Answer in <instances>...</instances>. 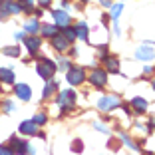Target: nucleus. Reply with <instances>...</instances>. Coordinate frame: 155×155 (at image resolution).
<instances>
[{
    "instance_id": "obj_32",
    "label": "nucleus",
    "mask_w": 155,
    "mask_h": 155,
    "mask_svg": "<svg viewBox=\"0 0 155 155\" xmlns=\"http://www.w3.org/2000/svg\"><path fill=\"white\" fill-rule=\"evenodd\" d=\"M62 8H64V10H68V12H70V10H72V6H70L68 2H62Z\"/></svg>"
},
{
    "instance_id": "obj_3",
    "label": "nucleus",
    "mask_w": 155,
    "mask_h": 155,
    "mask_svg": "<svg viewBox=\"0 0 155 155\" xmlns=\"http://www.w3.org/2000/svg\"><path fill=\"white\" fill-rule=\"evenodd\" d=\"M86 80L94 87H105V84H107V72L101 70V68H96V70H91V74L86 78Z\"/></svg>"
},
{
    "instance_id": "obj_26",
    "label": "nucleus",
    "mask_w": 155,
    "mask_h": 155,
    "mask_svg": "<svg viewBox=\"0 0 155 155\" xmlns=\"http://www.w3.org/2000/svg\"><path fill=\"white\" fill-rule=\"evenodd\" d=\"M16 2L22 6V10H28V12H30V10L34 8V2H36V0H16Z\"/></svg>"
},
{
    "instance_id": "obj_25",
    "label": "nucleus",
    "mask_w": 155,
    "mask_h": 155,
    "mask_svg": "<svg viewBox=\"0 0 155 155\" xmlns=\"http://www.w3.org/2000/svg\"><path fill=\"white\" fill-rule=\"evenodd\" d=\"M121 139H123V143H125V145H127L129 149H133V151H139V145H137V143H133L131 139H129V137L125 135V133H121Z\"/></svg>"
},
{
    "instance_id": "obj_19",
    "label": "nucleus",
    "mask_w": 155,
    "mask_h": 155,
    "mask_svg": "<svg viewBox=\"0 0 155 155\" xmlns=\"http://www.w3.org/2000/svg\"><path fill=\"white\" fill-rule=\"evenodd\" d=\"M0 82L2 84H14V72L8 68H0Z\"/></svg>"
},
{
    "instance_id": "obj_17",
    "label": "nucleus",
    "mask_w": 155,
    "mask_h": 155,
    "mask_svg": "<svg viewBox=\"0 0 155 155\" xmlns=\"http://www.w3.org/2000/svg\"><path fill=\"white\" fill-rule=\"evenodd\" d=\"M40 26H42V24L38 22L36 18H30L26 24H24V30H26V32L30 34V36H36V34L40 32Z\"/></svg>"
},
{
    "instance_id": "obj_29",
    "label": "nucleus",
    "mask_w": 155,
    "mask_h": 155,
    "mask_svg": "<svg viewBox=\"0 0 155 155\" xmlns=\"http://www.w3.org/2000/svg\"><path fill=\"white\" fill-rule=\"evenodd\" d=\"M94 127H96V129H97V131H104V133H110V129L105 127L104 123H100V121H96V123H94Z\"/></svg>"
},
{
    "instance_id": "obj_23",
    "label": "nucleus",
    "mask_w": 155,
    "mask_h": 155,
    "mask_svg": "<svg viewBox=\"0 0 155 155\" xmlns=\"http://www.w3.org/2000/svg\"><path fill=\"white\" fill-rule=\"evenodd\" d=\"M32 121L36 123L38 127H40V125H44V123L48 121V115H46V114H36V115L32 117Z\"/></svg>"
},
{
    "instance_id": "obj_24",
    "label": "nucleus",
    "mask_w": 155,
    "mask_h": 155,
    "mask_svg": "<svg viewBox=\"0 0 155 155\" xmlns=\"http://www.w3.org/2000/svg\"><path fill=\"white\" fill-rule=\"evenodd\" d=\"M2 110H4L6 114H12V111L16 110V105H14L12 100H4V101H2Z\"/></svg>"
},
{
    "instance_id": "obj_6",
    "label": "nucleus",
    "mask_w": 155,
    "mask_h": 155,
    "mask_svg": "<svg viewBox=\"0 0 155 155\" xmlns=\"http://www.w3.org/2000/svg\"><path fill=\"white\" fill-rule=\"evenodd\" d=\"M119 105H121L119 96H104L97 100V110L100 111H111L115 107H119Z\"/></svg>"
},
{
    "instance_id": "obj_12",
    "label": "nucleus",
    "mask_w": 155,
    "mask_h": 155,
    "mask_svg": "<svg viewBox=\"0 0 155 155\" xmlns=\"http://www.w3.org/2000/svg\"><path fill=\"white\" fill-rule=\"evenodd\" d=\"M104 66H105V72L107 74H117L119 72V60L115 56H105Z\"/></svg>"
},
{
    "instance_id": "obj_4",
    "label": "nucleus",
    "mask_w": 155,
    "mask_h": 155,
    "mask_svg": "<svg viewBox=\"0 0 155 155\" xmlns=\"http://www.w3.org/2000/svg\"><path fill=\"white\" fill-rule=\"evenodd\" d=\"M10 147H12L14 155H32L34 153V147H30L28 141H24L20 137H12L10 139Z\"/></svg>"
},
{
    "instance_id": "obj_1",
    "label": "nucleus",
    "mask_w": 155,
    "mask_h": 155,
    "mask_svg": "<svg viewBox=\"0 0 155 155\" xmlns=\"http://www.w3.org/2000/svg\"><path fill=\"white\" fill-rule=\"evenodd\" d=\"M56 70H58V66H56L54 62H52V60H48V58L38 60V64H36V72H38V76L44 78L46 82H50L52 78H54Z\"/></svg>"
},
{
    "instance_id": "obj_34",
    "label": "nucleus",
    "mask_w": 155,
    "mask_h": 155,
    "mask_svg": "<svg viewBox=\"0 0 155 155\" xmlns=\"http://www.w3.org/2000/svg\"><path fill=\"white\" fill-rule=\"evenodd\" d=\"M100 2H101L104 6H111V0H100Z\"/></svg>"
},
{
    "instance_id": "obj_27",
    "label": "nucleus",
    "mask_w": 155,
    "mask_h": 155,
    "mask_svg": "<svg viewBox=\"0 0 155 155\" xmlns=\"http://www.w3.org/2000/svg\"><path fill=\"white\" fill-rule=\"evenodd\" d=\"M58 62H60L58 68H60V70H64V72H68V70L72 68V66H70V60H66V58H60Z\"/></svg>"
},
{
    "instance_id": "obj_35",
    "label": "nucleus",
    "mask_w": 155,
    "mask_h": 155,
    "mask_svg": "<svg viewBox=\"0 0 155 155\" xmlns=\"http://www.w3.org/2000/svg\"><path fill=\"white\" fill-rule=\"evenodd\" d=\"M151 84H153V90H155V78H153V80H151Z\"/></svg>"
},
{
    "instance_id": "obj_36",
    "label": "nucleus",
    "mask_w": 155,
    "mask_h": 155,
    "mask_svg": "<svg viewBox=\"0 0 155 155\" xmlns=\"http://www.w3.org/2000/svg\"><path fill=\"white\" fill-rule=\"evenodd\" d=\"M82 2H87V0H82Z\"/></svg>"
},
{
    "instance_id": "obj_16",
    "label": "nucleus",
    "mask_w": 155,
    "mask_h": 155,
    "mask_svg": "<svg viewBox=\"0 0 155 155\" xmlns=\"http://www.w3.org/2000/svg\"><path fill=\"white\" fill-rule=\"evenodd\" d=\"M58 32H60V30H58V26H56V24H44V26H40V34L44 38H48V40H50V38H54Z\"/></svg>"
},
{
    "instance_id": "obj_5",
    "label": "nucleus",
    "mask_w": 155,
    "mask_h": 155,
    "mask_svg": "<svg viewBox=\"0 0 155 155\" xmlns=\"http://www.w3.org/2000/svg\"><path fill=\"white\" fill-rule=\"evenodd\" d=\"M58 104L62 110H74L76 105V91L74 90H64L58 94Z\"/></svg>"
},
{
    "instance_id": "obj_21",
    "label": "nucleus",
    "mask_w": 155,
    "mask_h": 155,
    "mask_svg": "<svg viewBox=\"0 0 155 155\" xmlns=\"http://www.w3.org/2000/svg\"><path fill=\"white\" fill-rule=\"evenodd\" d=\"M56 91V82L54 80H50V82H46V87H44V94H42V97L44 100H48V97H52V94Z\"/></svg>"
},
{
    "instance_id": "obj_7",
    "label": "nucleus",
    "mask_w": 155,
    "mask_h": 155,
    "mask_svg": "<svg viewBox=\"0 0 155 155\" xmlns=\"http://www.w3.org/2000/svg\"><path fill=\"white\" fill-rule=\"evenodd\" d=\"M135 58L141 60V62H151V60L155 58V48H153L151 44H141V46H137Z\"/></svg>"
},
{
    "instance_id": "obj_14",
    "label": "nucleus",
    "mask_w": 155,
    "mask_h": 155,
    "mask_svg": "<svg viewBox=\"0 0 155 155\" xmlns=\"http://www.w3.org/2000/svg\"><path fill=\"white\" fill-rule=\"evenodd\" d=\"M129 105H131V110L137 111V114H145L147 107H149V101L137 96V97H133V100H131V104H129Z\"/></svg>"
},
{
    "instance_id": "obj_18",
    "label": "nucleus",
    "mask_w": 155,
    "mask_h": 155,
    "mask_svg": "<svg viewBox=\"0 0 155 155\" xmlns=\"http://www.w3.org/2000/svg\"><path fill=\"white\" fill-rule=\"evenodd\" d=\"M74 28H76V36L80 38V40H87V38H90V28H87L86 22H78Z\"/></svg>"
},
{
    "instance_id": "obj_13",
    "label": "nucleus",
    "mask_w": 155,
    "mask_h": 155,
    "mask_svg": "<svg viewBox=\"0 0 155 155\" xmlns=\"http://www.w3.org/2000/svg\"><path fill=\"white\" fill-rule=\"evenodd\" d=\"M18 129H20V133H22V135H36V133H38V125L32 121V119L22 121L18 125Z\"/></svg>"
},
{
    "instance_id": "obj_20",
    "label": "nucleus",
    "mask_w": 155,
    "mask_h": 155,
    "mask_svg": "<svg viewBox=\"0 0 155 155\" xmlns=\"http://www.w3.org/2000/svg\"><path fill=\"white\" fill-rule=\"evenodd\" d=\"M62 34L66 36V40H68L70 44H72V42L78 38L76 36V28H74V26H64V28H62Z\"/></svg>"
},
{
    "instance_id": "obj_31",
    "label": "nucleus",
    "mask_w": 155,
    "mask_h": 155,
    "mask_svg": "<svg viewBox=\"0 0 155 155\" xmlns=\"http://www.w3.org/2000/svg\"><path fill=\"white\" fill-rule=\"evenodd\" d=\"M14 38H16V40H24L26 36H24V32H16V34H14Z\"/></svg>"
},
{
    "instance_id": "obj_11",
    "label": "nucleus",
    "mask_w": 155,
    "mask_h": 155,
    "mask_svg": "<svg viewBox=\"0 0 155 155\" xmlns=\"http://www.w3.org/2000/svg\"><path fill=\"white\" fill-rule=\"evenodd\" d=\"M14 91H16V97L22 100V101H28L32 97V90H30L28 84H16V86H14Z\"/></svg>"
},
{
    "instance_id": "obj_15",
    "label": "nucleus",
    "mask_w": 155,
    "mask_h": 155,
    "mask_svg": "<svg viewBox=\"0 0 155 155\" xmlns=\"http://www.w3.org/2000/svg\"><path fill=\"white\" fill-rule=\"evenodd\" d=\"M121 10H123V4H121V2H119V4H111V20H114V24H115V36H119L117 20H119V16H121Z\"/></svg>"
},
{
    "instance_id": "obj_10",
    "label": "nucleus",
    "mask_w": 155,
    "mask_h": 155,
    "mask_svg": "<svg viewBox=\"0 0 155 155\" xmlns=\"http://www.w3.org/2000/svg\"><path fill=\"white\" fill-rule=\"evenodd\" d=\"M24 46L28 48V52H30V56H36L38 52H40L42 40H40L38 36H26V38H24Z\"/></svg>"
},
{
    "instance_id": "obj_28",
    "label": "nucleus",
    "mask_w": 155,
    "mask_h": 155,
    "mask_svg": "<svg viewBox=\"0 0 155 155\" xmlns=\"http://www.w3.org/2000/svg\"><path fill=\"white\" fill-rule=\"evenodd\" d=\"M0 155H14V151L10 145H0Z\"/></svg>"
},
{
    "instance_id": "obj_22",
    "label": "nucleus",
    "mask_w": 155,
    "mask_h": 155,
    "mask_svg": "<svg viewBox=\"0 0 155 155\" xmlns=\"http://www.w3.org/2000/svg\"><path fill=\"white\" fill-rule=\"evenodd\" d=\"M22 48L20 46H12V48H4V56H12V58H18Z\"/></svg>"
},
{
    "instance_id": "obj_2",
    "label": "nucleus",
    "mask_w": 155,
    "mask_h": 155,
    "mask_svg": "<svg viewBox=\"0 0 155 155\" xmlns=\"http://www.w3.org/2000/svg\"><path fill=\"white\" fill-rule=\"evenodd\" d=\"M86 78H87V74H86V70H84L82 66H72V68L66 72V80H68V84H72V86L84 84Z\"/></svg>"
},
{
    "instance_id": "obj_33",
    "label": "nucleus",
    "mask_w": 155,
    "mask_h": 155,
    "mask_svg": "<svg viewBox=\"0 0 155 155\" xmlns=\"http://www.w3.org/2000/svg\"><path fill=\"white\" fill-rule=\"evenodd\" d=\"M153 72V68H151V66H145V68H143V74H151Z\"/></svg>"
},
{
    "instance_id": "obj_30",
    "label": "nucleus",
    "mask_w": 155,
    "mask_h": 155,
    "mask_svg": "<svg viewBox=\"0 0 155 155\" xmlns=\"http://www.w3.org/2000/svg\"><path fill=\"white\" fill-rule=\"evenodd\" d=\"M38 4H40V6H44V8H48V6L52 4V0H38Z\"/></svg>"
},
{
    "instance_id": "obj_9",
    "label": "nucleus",
    "mask_w": 155,
    "mask_h": 155,
    "mask_svg": "<svg viewBox=\"0 0 155 155\" xmlns=\"http://www.w3.org/2000/svg\"><path fill=\"white\" fill-rule=\"evenodd\" d=\"M52 16H54L56 26L58 28H64V26H70V24H72V16H70L66 10H54Z\"/></svg>"
},
{
    "instance_id": "obj_8",
    "label": "nucleus",
    "mask_w": 155,
    "mask_h": 155,
    "mask_svg": "<svg viewBox=\"0 0 155 155\" xmlns=\"http://www.w3.org/2000/svg\"><path fill=\"white\" fill-rule=\"evenodd\" d=\"M50 44L54 46V50H56V52H66V50L70 48V42L66 40V36H64L62 32H58L54 38H50Z\"/></svg>"
}]
</instances>
